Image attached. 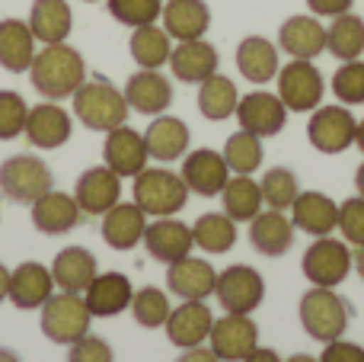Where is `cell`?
Listing matches in <instances>:
<instances>
[{"label":"cell","instance_id":"cell-1","mask_svg":"<svg viewBox=\"0 0 364 362\" xmlns=\"http://www.w3.org/2000/svg\"><path fill=\"white\" fill-rule=\"evenodd\" d=\"M32 87L45 96V100H68L77 93L83 81H87V61L83 55L68 42H55L45 45L42 51H36L32 58Z\"/></svg>","mask_w":364,"mask_h":362},{"label":"cell","instance_id":"cell-2","mask_svg":"<svg viewBox=\"0 0 364 362\" xmlns=\"http://www.w3.org/2000/svg\"><path fill=\"white\" fill-rule=\"evenodd\" d=\"M70 100H74V115L90 132H112L128 119L125 93L102 74L87 77Z\"/></svg>","mask_w":364,"mask_h":362},{"label":"cell","instance_id":"cell-3","mask_svg":"<svg viewBox=\"0 0 364 362\" xmlns=\"http://www.w3.org/2000/svg\"><path fill=\"white\" fill-rule=\"evenodd\" d=\"M134 202L151 218H170L186 209L188 186L176 170L166 167H144L134 177Z\"/></svg>","mask_w":364,"mask_h":362},{"label":"cell","instance_id":"cell-4","mask_svg":"<svg viewBox=\"0 0 364 362\" xmlns=\"http://www.w3.org/2000/svg\"><path fill=\"white\" fill-rule=\"evenodd\" d=\"M352 321V305L333 289H310L301 299V327L320 343H333L348 331Z\"/></svg>","mask_w":364,"mask_h":362},{"label":"cell","instance_id":"cell-5","mask_svg":"<svg viewBox=\"0 0 364 362\" xmlns=\"http://www.w3.org/2000/svg\"><path fill=\"white\" fill-rule=\"evenodd\" d=\"M51 167L36 154H13L0 164V192L16 205H32L51 190Z\"/></svg>","mask_w":364,"mask_h":362},{"label":"cell","instance_id":"cell-6","mask_svg":"<svg viewBox=\"0 0 364 362\" xmlns=\"http://www.w3.org/2000/svg\"><path fill=\"white\" fill-rule=\"evenodd\" d=\"M90 321H93V314H90L87 301L74 292H58L42 305V333L51 343H77L90 333Z\"/></svg>","mask_w":364,"mask_h":362},{"label":"cell","instance_id":"cell-7","mask_svg":"<svg viewBox=\"0 0 364 362\" xmlns=\"http://www.w3.org/2000/svg\"><path fill=\"white\" fill-rule=\"evenodd\" d=\"M278 96L288 106V113H314L323 103V74L314 61H304V58H294L291 64L278 68Z\"/></svg>","mask_w":364,"mask_h":362},{"label":"cell","instance_id":"cell-8","mask_svg":"<svg viewBox=\"0 0 364 362\" xmlns=\"http://www.w3.org/2000/svg\"><path fill=\"white\" fill-rule=\"evenodd\" d=\"M352 250H348L346 241H336V237H316L314 244L307 247L301 260V269L314 286H323V289H336L339 282L348 279L352 273Z\"/></svg>","mask_w":364,"mask_h":362},{"label":"cell","instance_id":"cell-9","mask_svg":"<svg viewBox=\"0 0 364 362\" xmlns=\"http://www.w3.org/2000/svg\"><path fill=\"white\" fill-rule=\"evenodd\" d=\"M214 295L230 314H252L265 299V279L246 263H233L224 273H218Z\"/></svg>","mask_w":364,"mask_h":362},{"label":"cell","instance_id":"cell-10","mask_svg":"<svg viewBox=\"0 0 364 362\" xmlns=\"http://www.w3.org/2000/svg\"><path fill=\"white\" fill-rule=\"evenodd\" d=\"M358 119L348 106H316L307 122V138L320 154H342L355 145Z\"/></svg>","mask_w":364,"mask_h":362},{"label":"cell","instance_id":"cell-11","mask_svg":"<svg viewBox=\"0 0 364 362\" xmlns=\"http://www.w3.org/2000/svg\"><path fill=\"white\" fill-rule=\"evenodd\" d=\"M74 199H77V205H80L83 215L102 218L112 205L122 202V177L106 164L90 167V170H83L80 180H77Z\"/></svg>","mask_w":364,"mask_h":362},{"label":"cell","instance_id":"cell-12","mask_svg":"<svg viewBox=\"0 0 364 362\" xmlns=\"http://www.w3.org/2000/svg\"><path fill=\"white\" fill-rule=\"evenodd\" d=\"M70 132H74V122H70V113L64 106H58L55 100H45L38 106L29 109L26 115V141L38 151H55V148L68 145Z\"/></svg>","mask_w":364,"mask_h":362},{"label":"cell","instance_id":"cell-13","mask_svg":"<svg viewBox=\"0 0 364 362\" xmlns=\"http://www.w3.org/2000/svg\"><path fill=\"white\" fill-rule=\"evenodd\" d=\"M259 346V327L250 321V314L227 311L211 327V353L220 362H243Z\"/></svg>","mask_w":364,"mask_h":362},{"label":"cell","instance_id":"cell-14","mask_svg":"<svg viewBox=\"0 0 364 362\" xmlns=\"http://www.w3.org/2000/svg\"><path fill=\"white\" fill-rule=\"evenodd\" d=\"M237 122H240V128L259 135V138H272V135H278L284 128V122H288V106L282 103L278 93L256 90V93L240 96Z\"/></svg>","mask_w":364,"mask_h":362},{"label":"cell","instance_id":"cell-15","mask_svg":"<svg viewBox=\"0 0 364 362\" xmlns=\"http://www.w3.org/2000/svg\"><path fill=\"white\" fill-rule=\"evenodd\" d=\"M179 177L186 180L188 192L211 199V196H220V190L227 186V180H230V167H227L224 154L211 151V148H198V151L186 154Z\"/></svg>","mask_w":364,"mask_h":362},{"label":"cell","instance_id":"cell-16","mask_svg":"<svg viewBox=\"0 0 364 362\" xmlns=\"http://www.w3.org/2000/svg\"><path fill=\"white\" fill-rule=\"evenodd\" d=\"M102 160H106V167H112V170L125 180V177H138V173L144 170L147 160H151V151H147L144 135L128 125H119V128H112V132H106Z\"/></svg>","mask_w":364,"mask_h":362},{"label":"cell","instance_id":"cell-17","mask_svg":"<svg viewBox=\"0 0 364 362\" xmlns=\"http://www.w3.org/2000/svg\"><path fill=\"white\" fill-rule=\"evenodd\" d=\"M125 103L128 109L141 115H164L173 103V83L170 77H164L160 71H134L125 83Z\"/></svg>","mask_w":364,"mask_h":362},{"label":"cell","instance_id":"cell-18","mask_svg":"<svg viewBox=\"0 0 364 362\" xmlns=\"http://www.w3.org/2000/svg\"><path fill=\"white\" fill-rule=\"evenodd\" d=\"M166 286L182 301H205L208 295H214L218 269L208 260H198V257H182L166 269Z\"/></svg>","mask_w":364,"mask_h":362},{"label":"cell","instance_id":"cell-19","mask_svg":"<svg viewBox=\"0 0 364 362\" xmlns=\"http://www.w3.org/2000/svg\"><path fill=\"white\" fill-rule=\"evenodd\" d=\"M211 327H214V314L205 301H182L166 318V337L179 350H192V346H201L211 337Z\"/></svg>","mask_w":364,"mask_h":362},{"label":"cell","instance_id":"cell-20","mask_svg":"<svg viewBox=\"0 0 364 362\" xmlns=\"http://www.w3.org/2000/svg\"><path fill=\"white\" fill-rule=\"evenodd\" d=\"M144 247L151 254V260L157 263H176L182 257H188V250L195 247V237H192V228L182 224L179 218H157L154 224H147L144 231Z\"/></svg>","mask_w":364,"mask_h":362},{"label":"cell","instance_id":"cell-21","mask_svg":"<svg viewBox=\"0 0 364 362\" xmlns=\"http://www.w3.org/2000/svg\"><path fill=\"white\" fill-rule=\"evenodd\" d=\"M278 48L288 51L291 58L314 61L316 55L326 51V26L316 16H307V13L288 16L282 23V29H278Z\"/></svg>","mask_w":364,"mask_h":362},{"label":"cell","instance_id":"cell-22","mask_svg":"<svg viewBox=\"0 0 364 362\" xmlns=\"http://www.w3.org/2000/svg\"><path fill=\"white\" fill-rule=\"evenodd\" d=\"M51 289H55L51 269L42 267V263H36V260H29V263H19V267L10 273L6 299H10L19 311H32V308H42L45 301L55 295Z\"/></svg>","mask_w":364,"mask_h":362},{"label":"cell","instance_id":"cell-23","mask_svg":"<svg viewBox=\"0 0 364 362\" xmlns=\"http://www.w3.org/2000/svg\"><path fill=\"white\" fill-rule=\"evenodd\" d=\"M147 231V215L141 212L138 202H119L102 215L100 234L112 250H134L144 241Z\"/></svg>","mask_w":364,"mask_h":362},{"label":"cell","instance_id":"cell-24","mask_svg":"<svg viewBox=\"0 0 364 362\" xmlns=\"http://www.w3.org/2000/svg\"><path fill=\"white\" fill-rule=\"evenodd\" d=\"M83 212L77 205V199L70 192H61V190H48L42 199L32 202V224H36L42 234H68L80 224Z\"/></svg>","mask_w":364,"mask_h":362},{"label":"cell","instance_id":"cell-25","mask_svg":"<svg viewBox=\"0 0 364 362\" xmlns=\"http://www.w3.org/2000/svg\"><path fill=\"white\" fill-rule=\"evenodd\" d=\"M134 289L125 273H96V279L87 286V308L93 318H115L125 308H132Z\"/></svg>","mask_w":364,"mask_h":362},{"label":"cell","instance_id":"cell-26","mask_svg":"<svg viewBox=\"0 0 364 362\" xmlns=\"http://www.w3.org/2000/svg\"><path fill=\"white\" fill-rule=\"evenodd\" d=\"M220 55L211 42L205 38H192V42H179L170 55V71L182 83H201L211 74H218Z\"/></svg>","mask_w":364,"mask_h":362},{"label":"cell","instance_id":"cell-27","mask_svg":"<svg viewBox=\"0 0 364 362\" xmlns=\"http://www.w3.org/2000/svg\"><path fill=\"white\" fill-rule=\"evenodd\" d=\"M291 222H294V228L307 231L314 237H326L339 224V205L326 192H297L294 205H291Z\"/></svg>","mask_w":364,"mask_h":362},{"label":"cell","instance_id":"cell-28","mask_svg":"<svg viewBox=\"0 0 364 362\" xmlns=\"http://www.w3.org/2000/svg\"><path fill=\"white\" fill-rule=\"evenodd\" d=\"M164 29L176 42H192V38H205L208 26H211V10L205 0H166L164 4Z\"/></svg>","mask_w":364,"mask_h":362},{"label":"cell","instance_id":"cell-29","mask_svg":"<svg viewBox=\"0 0 364 362\" xmlns=\"http://www.w3.org/2000/svg\"><path fill=\"white\" fill-rule=\"evenodd\" d=\"M36 51V36H32L26 19H0V68L10 71V74H23L32 68Z\"/></svg>","mask_w":364,"mask_h":362},{"label":"cell","instance_id":"cell-30","mask_svg":"<svg viewBox=\"0 0 364 362\" xmlns=\"http://www.w3.org/2000/svg\"><path fill=\"white\" fill-rule=\"evenodd\" d=\"M294 231H297L294 222L284 212L269 209V212H259L250 222V244L265 257H282L294 244Z\"/></svg>","mask_w":364,"mask_h":362},{"label":"cell","instance_id":"cell-31","mask_svg":"<svg viewBox=\"0 0 364 362\" xmlns=\"http://www.w3.org/2000/svg\"><path fill=\"white\" fill-rule=\"evenodd\" d=\"M188 125L176 115H154V122L147 125L144 141H147V151H151L154 160L160 164H173L179 160L182 154L188 151Z\"/></svg>","mask_w":364,"mask_h":362},{"label":"cell","instance_id":"cell-32","mask_svg":"<svg viewBox=\"0 0 364 362\" xmlns=\"http://www.w3.org/2000/svg\"><path fill=\"white\" fill-rule=\"evenodd\" d=\"M29 29L42 45L68 42L74 29V10L68 0H36L29 10Z\"/></svg>","mask_w":364,"mask_h":362},{"label":"cell","instance_id":"cell-33","mask_svg":"<svg viewBox=\"0 0 364 362\" xmlns=\"http://www.w3.org/2000/svg\"><path fill=\"white\" fill-rule=\"evenodd\" d=\"M96 257L87 247H64L51 263V279L61 292H87V286L96 279Z\"/></svg>","mask_w":364,"mask_h":362},{"label":"cell","instance_id":"cell-34","mask_svg":"<svg viewBox=\"0 0 364 362\" xmlns=\"http://www.w3.org/2000/svg\"><path fill=\"white\" fill-rule=\"evenodd\" d=\"M237 68L250 83H269L278 77V48L262 36H246L237 45Z\"/></svg>","mask_w":364,"mask_h":362},{"label":"cell","instance_id":"cell-35","mask_svg":"<svg viewBox=\"0 0 364 362\" xmlns=\"http://www.w3.org/2000/svg\"><path fill=\"white\" fill-rule=\"evenodd\" d=\"M128 51H132L134 64L144 71H160L164 64H170L173 55V38L164 26L151 23V26H138L132 32V42H128Z\"/></svg>","mask_w":364,"mask_h":362},{"label":"cell","instance_id":"cell-36","mask_svg":"<svg viewBox=\"0 0 364 362\" xmlns=\"http://www.w3.org/2000/svg\"><path fill=\"white\" fill-rule=\"evenodd\" d=\"M220 202H224V215H230L233 222H252L262 212V186L246 173H237L233 180H227V186L220 190Z\"/></svg>","mask_w":364,"mask_h":362},{"label":"cell","instance_id":"cell-37","mask_svg":"<svg viewBox=\"0 0 364 362\" xmlns=\"http://www.w3.org/2000/svg\"><path fill=\"white\" fill-rule=\"evenodd\" d=\"M237 83L224 74H211L208 81L198 83V113L205 115L208 122H224L237 113Z\"/></svg>","mask_w":364,"mask_h":362},{"label":"cell","instance_id":"cell-38","mask_svg":"<svg viewBox=\"0 0 364 362\" xmlns=\"http://www.w3.org/2000/svg\"><path fill=\"white\" fill-rule=\"evenodd\" d=\"M326 51L339 61H355L364 51V19L355 13H342L333 16L326 26Z\"/></svg>","mask_w":364,"mask_h":362},{"label":"cell","instance_id":"cell-39","mask_svg":"<svg viewBox=\"0 0 364 362\" xmlns=\"http://www.w3.org/2000/svg\"><path fill=\"white\" fill-rule=\"evenodd\" d=\"M195 247L205 254H227L237 244V222L224 212H208L192 224Z\"/></svg>","mask_w":364,"mask_h":362},{"label":"cell","instance_id":"cell-40","mask_svg":"<svg viewBox=\"0 0 364 362\" xmlns=\"http://www.w3.org/2000/svg\"><path fill=\"white\" fill-rule=\"evenodd\" d=\"M224 160L227 167H230V173H256L259 164H262L265 151H262V138L252 132H246V128H240V132H233L230 138L224 141Z\"/></svg>","mask_w":364,"mask_h":362},{"label":"cell","instance_id":"cell-41","mask_svg":"<svg viewBox=\"0 0 364 362\" xmlns=\"http://www.w3.org/2000/svg\"><path fill=\"white\" fill-rule=\"evenodd\" d=\"M170 299H166V292H160L157 286H144L134 292L132 299V314L134 321H138L141 327H147V331H154V327H166V318H170Z\"/></svg>","mask_w":364,"mask_h":362},{"label":"cell","instance_id":"cell-42","mask_svg":"<svg viewBox=\"0 0 364 362\" xmlns=\"http://www.w3.org/2000/svg\"><path fill=\"white\" fill-rule=\"evenodd\" d=\"M259 186H262L265 205H269V209H278V212L291 209V205H294V199H297V192H301L294 170H288V167H272V170L262 177V183H259Z\"/></svg>","mask_w":364,"mask_h":362},{"label":"cell","instance_id":"cell-43","mask_svg":"<svg viewBox=\"0 0 364 362\" xmlns=\"http://www.w3.org/2000/svg\"><path fill=\"white\" fill-rule=\"evenodd\" d=\"M106 6L112 19H119L122 26H132V29L157 23L164 13V0H106Z\"/></svg>","mask_w":364,"mask_h":362},{"label":"cell","instance_id":"cell-44","mask_svg":"<svg viewBox=\"0 0 364 362\" xmlns=\"http://www.w3.org/2000/svg\"><path fill=\"white\" fill-rule=\"evenodd\" d=\"M333 93L342 106H361L364 103V61H342V68L333 74Z\"/></svg>","mask_w":364,"mask_h":362},{"label":"cell","instance_id":"cell-45","mask_svg":"<svg viewBox=\"0 0 364 362\" xmlns=\"http://www.w3.org/2000/svg\"><path fill=\"white\" fill-rule=\"evenodd\" d=\"M29 103L16 90H0V141H13L26 132Z\"/></svg>","mask_w":364,"mask_h":362},{"label":"cell","instance_id":"cell-46","mask_svg":"<svg viewBox=\"0 0 364 362\" xmlns=\"http://www.w3.org/2000/svg\"><path fill=\"white\" fill-rule=\"evenodd\" d=\"M336 228L342 231L346 244L352 247H364V199L355 196V199H346L339 205V224Z\"/></svg>","mask_w":364,"mask_h":362},{"label":"cell","instance_id":"cell-47","mask_svg":"<svg viewBox=\"0 0 364 362\" xmlns=\"http://www.w3.org/2000/svg\"><path fill=\"white\" fill-rule=\"evenodd\" d=\"M68 362H115V356H112V346H109L106 340L87 333V337H80L77 343H70Z\"/></svg>","mask_w":364,"mask_h":362},{"label":"cell","instance_id":"cell-48","mask_svg":"<svg viewBox=\"0 0 364 362\" xmlns=\"http://www.w3.org/2000/svg\"><path fill=\"white\" fill-rule=\"evenodd\" d=\"M320 362H364V346L339 337V340H333V343H326Z\"/></svg>","mask_w":364,"mask_h":362},{"label":"cell","instance_id":"cell-49","mask_svg":"<svg viewBox=\"0 0 364 362\" xmlns=\"http://www.w3.org/2000/svg\"><path fill=\"white\" fill-rule=\"evenodd\" d=\"M352 4L355 0H307L314 16H342V13H352Z\"/></svg>","mask_w":364,"mask_h":362},{"label":"cell","instance_id":"cell-50","mask_svg":"<svg viewBox=\"0 0 364 362\" xmlns=\"http://www.w3.org/2000/svg\"><path fill=\"white\" fill-rule=\"evenodd\" d=\"M176 362H220V359L214 356L211 350H205V346H192V350H186Z\"/></svg>","mask_w":364,"mask_h":362},{"label":"cell","instance_id":"cell-51","mask_svg":"<svg viewBox=\"0 0 364 362\" xmlns=\"http://www.w3.org/2000/svg\"><path fill=\"white\" fill-rule=\"evenodd\" d=\"M243 362H282V356H278L275 350H259V346H256V350H252Z\"/></svg>","mask_w":364,"mask_h":362},{"label":"cell","instance_id":"cell-52","mask_svg":"<svg viewBox=\"0 0 364 362\" xmlns=\"http://www.w3.org/2000/svg\"><path fill=\"white\" fill-rule=\"evenodd\" d=\"M6 289H10V269L0 263V301L6 299Z\"/></svg>","mask_w":364,"mask_h":362},{"label":"cell","instance_id":"cell-53","mask_svg":"<svg viewBox=\"0 0 364 362\" xmlns=\"http://www.w3.org/2000/svg\"><path fill=\"white\" fill-rule=\"evenodd\" d=\"M355 190H358V196L364 199V164L355 170Z\"/></svg>","mask_w":364,"mask_h":362},{"label":"cell","instance_id":"cell-54","mask_svg":"<svg viewBox=\"0 0 364 362\" xmlns=\"http://www.w3.org/2000/svg\"><path fill=\"white\" fill-rule=\"evenodd\" d=\"M0 362H23V359H19L13 350H6V346H0Z\"/></svg>","mask_w":364,"mask_h":362},{"label":"cell","instance_id":"cell-55","mask_svg":"<svg viewBox=\"0 0 364 362\" xmlns=\"http://www.w3.org/2000/svg\"><path fill=\"white\" fill-rule=\"evenodd\" d=\"M355 267H358V276L364 279V247H358V254H355Z\"/></svg>","mask_w":364,"mask_h":362},{"label":"cell","instance_id":"cell-56","mask_svg":"<svg viewBox=\"0 0 364 362\" xmlns=\"http://www.w3.org/2000/svg\"><path fill=\"white\" fill-rule=\"evenodd\" d=\"M284 362H320V359L307 356V353H294V356H291V359H284Z\"/></svg>","mask_w":364,"mask_h":362},{"label":"cell","instance_id":"cell-57","mask_svg":"<svg viewBox=\"0 0 364 362\" xmlns=\"http://www.w3.org/2000/svg\"><path fill=\"white\" fill-rule=\"evenodd\" d=\"M355 145H358L361 151H364V119L358 122V132H355Z\"/></svg>","mask_w":364,"mask_h":362},{"label":"cell","instance_id":"cell-58","mask_svg":"<svg viewBox=\"0 0 364 362\" xmlns=\"http://www.w3.org/2000/svg\"><path fill=\"white\" fill-rule=\"evenodd\" d=\"M83 4H96V0H83Z\"/></svg>","mask_w":364,"mask_h":362}]
</instances>
